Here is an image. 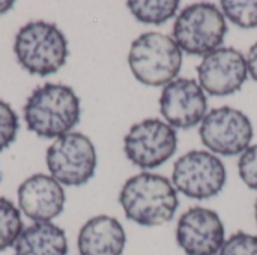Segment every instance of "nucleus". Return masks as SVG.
<instances>
[{
	"instance_id": "1",
	"label": "nucleus",
	"mask_w": 257,
	"mask_h": 255,
	"mask_svg": "<svg viewBox=\"0 0 257 255\" xmlns=\"http://www.w3.org/2000/svg\"><path fill=\"white\" fill-rule=\"evenodd\" d=\"M119 203L125 216L143 227L167 224L179 206L172 182L154 173H140L128 179L119 194Z\"/></svg>"
},
{
	"instance_id": "2",
	"label": "nucleus",
	"mask_w": 257,
	"mask_h": 255,
	"mask_svg": "<svg viewBox=\"0 0 257 255\" xmlns=\"http://www.w3.org/2000/svg\"><path fill=\"white\" fill-rule=\"evenodd\" d=\"M23 114L29 131L41 138L57 140L80 122L81 107L69 86L47 83L29 96Z\"/></svg>"
},
{
	"instance_id": "3",
	"label": "nucleus",
	"mask_w": 257,
	"mask_h": 255,
	"mask_svg": "<svg viewBox=\"0 0 257 255\" xmlns=\"http://www.w3.org/2000/svg\"><path fill=\"white\" fill-rule=\"evenodd\" d=\"M18 63L32 75L47 77L57 72L69 56L63 32L53 23L30 21L23 26L14 42Z\"/></svg>"
},
{
	"instance_id": "4",
	"label": "nucleus",
	"mask_w": 257,
	"mask_h": 255,
	"mask_svg": "<svg viewBox=\"0 0 257 255\" xmlns=\"http://www.w3.org/2000/svg\"><path fill=\"white\" fill-rule=\"evenodd\" d=\"M133 75L143 84L158 87L176 80L182 66V51L173 38L148 32L140 35L128 54Z\"/></svg>"
},
{
	"instance_id": "5",
	"label": "nucleus",
	"mask_w": 257,
	"mask_h": 255,
	"mask_svg": "<svg viewBox=\"0 0 257 255\" xmlns=\"http://www.w3.org/2000/svg\"><path fill=\"white\" fill-rule=\"evenodd\" d=\"M227 32L224 14L212 3L187 6L176 18L173 39L191 56H208L218 50Z\"/></svg>"
},
{
	"instance_id": "6",
	"label": "nucleus",
	"mask_w": 257,
	"mask_h": 255,
	"mask_svg": "<svg viewBox=\"0 0 257 255\" xmlns=\"http://www.w3.org/2000/svg\"><path fill=\"white\" fill-rule=\"evenodd\" d=\"M47 167L53 179L65 186L87 183L96 170V150L89 137L69 132L47 150Z\"/></svg>"
},
{
	"instance_id": "7",
	"label": "nucleus",
	"mask_w": 257,
	"mask_h": 255,
	"mask_svg": "<svg viewBox=\"0 0 257 255\" xmlns=\"http://www.w3.org/2000/svg\"><path fill=\"white\" fill-rule=\"evenodd\" d=\"M178 147L175 128L160 119H146L131 126L123 140L126 158L137 167L151 170L167 162Z\"/></svg>"
},
{
	"instance_id": "8",
	"label": "nucleus",
	"mask_w": 257,
	"mask_h": 255,
	"mask_svg": "<svg viewBox=\"0 0 257 255\" xmlns=\"http://www.w3.org/2000/svg\"><path fill=\"white\" fill-rule=\"evenodd\" d=\"M173 183L190 198L208 200L221 192L226 183V168L215 155L191 150L175 162Z\"/></svg>"
},
{
	"instance_id": "9",
	"label": "nucleus",
	"mask_w": 257,
	"mask_h": 255,
	"mask_svg": "<svg viewBox=\"0 0 257 255\" xmlns=\"http://www.w3.org/2000/svg\"><path fill=\"white\" fill-rule=\"evenodd\" d=\"M202 143L223 156L242 155L253 140V125L239 110L221 107L209 111L200 126Z\"/></svg>"
},
{
	"instance_id": "10",
	"label": "nucleus",
	"mask_w": 257,
	"mask_h": 255,
	"mask_svg": "<svg viewBox=\"0 0 257 255\" xmlns=\"http://www.w3.org/2000/svg\"><path fill=\"white\" fill-rule=\"evenodd\" d=\"M200 87L212 96H227L241 90L247 80V60L238 50L221 47L205 56L197 66Z\"/></svg>"
},
{
	"instance_id": "11",
	"label": "nucleus",
	"mask_w": 257,
	"mask_h": 255,
	"mask_svg": "<svg viewBox=\"0 0 257 255\" xmlns=\"http://www.w3.org/2000/svg\"><path fill=\"white\" fill-rule=\"evenodd\" d=\"M176 242L185 255L220 254L226 242L224 225L214 210L191 207L178 222Z\"/></svg>"
},
{
	"instance_id": "12",
	"label": "nucleus",
	"mask_w": 257,
	"mask_h": 255,
	"mask_svg": "<svg viewBox=\"0 0 257 255\" xmlns=\"http://www.w3.org/2000/svg\"><path fill=\"white\" fill-rule=\"evenodd\" d=\"M206 96L196 80L176 78L169 83L160 98V111L172 128L190 129L206 116Z\"/></svg>"
},
{
	"instance_id": "13",
	"label": "nucleus",
	"mask_w": 257,
	"mask_h": 255,
	"mask_svg": "<svg viewBox=\"0 0 257 255\" xmlns=\"http://www.w3.org/2000/svg\"><path fill=\"white\" fill-rule=\"evenodd\" d=\"M62 185L47 174H33L18 188L20 210L35 222H51L65 207Z\"/></svg>"
},
{
	"instance_id": "14",
	"label": "nucleus",
	"mask_w": 257,
	"mask_h": 255,
	"mask_svg": "<svg viewBox=\"0 0 257 255\" xmlns=\"http://www.w3.org/2000/svg\"><path fill=\"white\" fill-rule=\"evenodd\" d=\"M77 245L80 255H122L126 234L116 218L99 215L81 227Z\"/></svg>"
},
{
	"instance_id": "15",
	"label": "nucleus",
	"mask_w": 257,
	"mask_h": 255,
	"mask_svg": "<svg viewBox=\"0 0 257 255\" xmlns=\"http://www.w3.org/2000/svg\"><path fill=\"white\" fill-rule=\"evenodd\" d=\"M15 255H66L65 231L53 222H35L24 228L14 245Z\"/></svg>"
},
{
	"instance_id": "16",
	"label": "nucleus",
	"mask_w": 257,
	"mask_h": 255,
	"mask_svg": "<svg viewBox=\"0 0 257 255\" xmlns=\"http://www.w3.org/2000/svg\"><path fill=\"white\" fill-rule=\"evenodd\" d=\"M128 8L133 12V15L146 24H163L167 20L173 18L178 8L179 2L178 0H149V2H142V0H131L128 2Z\"/></svg>"
},
{
	"instance_id": "17",
	"label": "nucleus",
	"mask_w": 257,
	"mask_h": 255,
	"mask_svg": "<svg viewBox=\"0 0 257 255\" xmlns=\"http://www.w3.org/2000/svg\"><path fill=\"white\" fill-rule=\"evenodd\" d=\"M23 230L20 210L11 200L0 197V251L14 246Z\"/></svg>"
},
{
	"instance_id": "18",
	"label": "nucleus",
	"mask_w": 257,
	"mask_h": 255,
	"mask_svg": "<svg viewBox=\"0 0 257 255\" xmlns=\"http://www.w3.org/2000/svg\"><path fill=\"white\" fill-rule=\"evenodd\" d=\"M223 14L238 27L254 29L257 27V0H223Z\"/></svg>"
},
{
	"instance_id": "19",
	"label": "nucleus",
	"mask_w": 257,
	"mask_h": 255,
	"mask_svg": "<svg viewBox=\"0 0 257 255\" xmlns=\"http://www.w3.org/2000/svg\"><path fill=\"white\" fill-rule=\"evenodd\" d=\"M20 120L17 113L5 101H0V152L8 149L18 132Z\"/></svg>"
},
{
	"instance_id": "20",
	"label": "nucleus",
	"mask_w": 257,
	"mask_h": 255,
	"mask_svg": "<svg viewBox=\"0 0 257 255\" xmlns=\"http://www.w3.org/2000/svg\"><path fill=\"white\" fill-rule=\"evenodd\" d=\"M218 255H257V236L235 233L224 242Z\"/></svg>"
},
{
	"instance_id": "21",
	"label": "nucleus",
	"mask_w": 257,
	"mask_h": 255,
	"mask_svg": "<svg viewBox=\"0 0 257 255\" xmlns=\"http://www.w3.org/2000/svg\"><path fill=\"white\" fill-rule=\"evenodd\" d=\"M238 170L242 182L250 188L257 191V144L248 147L239 158Z\"/></svg>"
},
{
	"instance_id": "22",
	"label": "nucleus",
	"mask_w": 257,
	"mask_h": 255,
	"mask_svg": "<svg viewBox=\"0 0 257 255\" xmlns=\"http://www.w3.org/2000/svg\"><path fill=\"white\" fill-rule=\"evenodd\" d=\"M247 68L253 80L257 81V42L250 48L248 56H247Z\"/></svg>"
},
{
	"instance_id": "23",
	"label": "nucleus",
	"mask_w": 257,
	"mask_h": 255,
	"mask_svg": "<svg viewBox=\"0 0 257 255\" xmlns=\"http://www.w3.org/2000/svg\"><path fill=\"white\" fill-rule=\"evenodd\" d=\"M12 6H14V2L12 0H6V2H2L0 0V15L6 14L9 9H12Z\"/></svg>"
},
{
	"instance_id": "24",
	"label": "nucleus",
	"mask_w": 257,
	"mask_h": 255,
	"mask_svg": "<svg viewBox=\"0 0 257 255\" xmlns=\"http://www.w3.org/2000/svg\"><path fill=\"white\" fill-rule=\"evenodd\" d=\"M254 215H256V222H257V201H256V204H254Z\"/></svg>"
}]
</instances>
